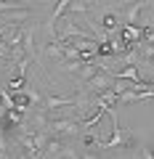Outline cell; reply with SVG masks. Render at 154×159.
Returning <instances> with one entry per match:
<instances>
[{
    "instance_id": "3",
    "label": "cell",
    "mask_w": 154,
    "mask_h": 159,
    "mask_svg": "<svg viewBox=\"0 0 154 159\" xmlns=\"http://www.w3.org/2000/svg\"><path fill=\"white\" fill-rule=\"evenodd\" d=\"M11 103L24 111V109H29V103H32V96H29V90H27V93H16V96L11 98Z\"/></svg>"
},
{
    "instance_id": "4",
    "label": "cell",
    "mask_w": 154,
    "mask_h": 159,
    "mask_svg": "<svg viewBox=\"0 0 154 159\" xmlns=\"http://www.w3.org/2000/svg\"><path fill=\"white\" fill-rule=\"evenodd\" d=\"M69 3H72V0H58V6L53 8V13H51V19H48V27H53V24L58 21V16H61V13L67 11V8H69Z\"/></svg>"
},
{
    "instance_id": "2",
    "label": "cell",
    "mask_w": 154,
    "mask_h": 159,
    "mask_svg": "<svg viewBox=\"0 0 154 159\" xmlns=\"http://www.w3.org/2000/svg\"><path fill=\"white\" fill-rule=\"evenodd\" d=\"M61 106H77V103L72 98H58V96H45V101H43V111H56Z\"/></svg>"
},
{
    "instance_id": "1",
    "label": "cell",
    "mask_w": 154,
    "mask_h": 159,
    "mask_svg": "<svg viewBox=\"0 0 154 159\" xmlns=\"http://www.w3.org/2000/svg\"><path fill=\"white\" fill-rule=\"evenodd\" d=\"M80 130H82L80 119H53L48 125V133H61V135H74Z\"/></svg>"
}]
</instances>
